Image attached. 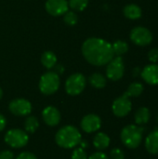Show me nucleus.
Segmentation results:
<instances>
[{
  "mask_svg": "<svg viewBox=\"0 0 158 159\" xmlns=\"http://www.w3.org/2000/svg\"><path fill=\"white\" fill-rule=\"evenodd\" d=\"M82 53L90 64L96 66L105 65L115 57L112 44L97 37L88 38L83 43Z\"/></svg>",
  "mask_w": 158,
  "mask_h": 159,
  "instance_id": "1",
  "label": "nucleus"
},
{
  "mask_svg": "<svg viewBox=\"0 0 158 159\" xmlns=\"http://www.w3.org/2000/svg\"><path fill=\"white\" fill-rule=\"evenodd\" d=\"M132 108V103L129 97L125 94L116 98L112 105V111L114 115L117 117H125L127 116Z\"/></svg>",
  "mask_w": 158,
  "mask_h": 159,
  "instance_id": "9",
  "label": "nucleus"
},
{
  "mask_svg": "<svg viewBox=\"0 0 158 159\" xmlns=\"http://www.w3.org/2000/svg\"><path fill=\"white\" fill-rule=\"evenodd\" d=\"M148 59L151 62L156 63L158 62V48H153L148 53Z\"/></svg>",
  "mask_w": 158,
  "mask_h": 159,
  "instance_id": "28",
  "label": "nucleus"
},
{
  "mask_svg": "<svg viewBox=\"0 0 158 159\" xmlns=\"http://www.w3.org/2000/svg\"><path fill=\"white\" fill-rule=\"evenodd\" d=\"M2 96H3V90H2L1 88H0V100H1V98H2Z\"/></svg>",
  "mask_w": 158,
  "mask_h": 159,
  "instance_id": "34",
  "label": "nucleus"
},
{
  "mask_svg": "<svg viewBox=\"0 0 158 159\" xmlns=\"http://www.w3.org/2000/svg\"><path fill=\"white\" fill-rule=\"evenodd\" d=\"M144 144L149 154L158 155V129H155L148 134Z\"/></svg>",
  "mask_w": 158,
  "mask_h": 159,
  "instance_id": "15",
  "label": "nucleus"
},
{
  "mask_svg": "<svg viewBox=\"0 0 158 159\" xmlns=\"http://www.w3.org/2000/svg\"><path fill=\"white\" fill-rule=\"evenodd\" d=\"M69 7L75 11H83L88 5V0H69Z\"/></svg>",
  "mask_w": 158,
  "mask_h": 159,
  "instance_id": "24",
  "label": "nucleus"
},
{
  "mask_svg": "<svg viewBox=\"0 0 158 159\" xmlns=\"http://www.w3.org/2000/svg\"><path fill=\"white\" fill-rule=\"evenodd\" d=\"M143 128L138 125H128L121 130L120 139L123 144L129 149L138 148L142 141Z\"/></svg>",
  "mask_w": 158,
  "mask_h": 159,
  "instance_id": "3",
  "label": "nucleus"
},
{
  "mask_svg": "<svg viewBox=\"0 0 158 159\" xmlns=\"http://www.w3.org/2000/svg\"><path fill=\"white\" fill-rule=\"evenodd\" d=\"M107 64L108 65L106 68V76L112 81L120 80L123 77L125 72L124 61L121 56H117L116 58H114Z\"/></svg>",
  "mask_w": 158,
  "mask_h": 159,
  "instance_id": "7",
  "label": "nucleus"
},
{
  "mask_svg": "<svg viewBox=\"0 0 158 159\" xmlns=\"http://www.w3.org/2000/svg\"><path fill=\"white\" fill-rule=\"evenodd\" d=\"M16 159H37V157L33 154V153H30V152H23V153H20Z\"/></svg>",
  "mask_w": 158,
  "mask_h": 159,
  "instance_id": "29",
  "label": "nucleus"
},
{
  "mask_svg": "<svg viewBox=\"0 0 158 159\" xmlns=\"http://www.w3.org/2000/svg\"><path fill=\"white\" fill-rule=\"evenodd\" d=\"M111 159H125V154L120 148H114L110 152Z\"/></svg>",
  "mask_w": 158,
  "mask_h": 159,
  "instance_id": "27",
  "label": "nucleus"
},
{
  "mask_svg": "<svg viewBox=\"0 0 158 159\" xmlns=\"http://www.w3.org/2000/svg\"><path fill=\"white\" fill-rule=\"evenodd\" d=\"M93 145L94 147L99 150V151H102L106 148H108V146L110 145L111 140L110 137L104 133V132H98L95 137L93 138Z\"/></svg>",
  "mask_w": 158,
  "mask_h": 159,
  "instance_id": "16",
  "label": "nucleus"
},
{
  "mask_svg": "<svg viewBox=\"0 0 158 159\" xmlns=\"http://www.w3.org/2000/svg\"><path fill=\"white\" fill-rule=\"evenodd\" d=\"M143 86L142 84L139 83V82H134V83H131L127 91L125 92V95L127 97H139L140 95H142V93L143 92Z\"/></svg>",
  "mask_w": 158,
  "mask_h": 159,
  "instance_id": "21",
  "label": "nucleus"
},
{
  "mask_svg": "<svg viewBox=\"0 0 158 159\" xmlns=\"http://www.w3.org/2000/svg\"><path fill=\"white\" fill-rule=\"evenodd\" d=\"M8 109L11 114L17 116H26L32 112V104L26 99H15L8 104Z\"/></svg>",
  "mask_w": 158,
  "mask_h": 159,
  "instance_id": "10",
  "label": "nucleus"
},
{
  "mask_svg": "<svg viewBox=\"0 0 158 159\" xmlns=\"http://www.w3.org/2000/svg\"><path fill=\"white\" fill-rule=\"evenodd\" d=\"M88 81L90 83V85L95 88V89H103L106 86V78L104 75H102V74L99 73H95L92 75L89 76Z\"/></svg>",
  "mask_w": 158,
  "mask_h": 159,
  "instance_id": "20",
  "label": "nucleus"
},
{
  "mask_svg": "<svg viewBox=\"0 0 158 159\" xmlns=\"http://www.w3.org/2000/svg\"><path fill=\"white\" fill-rule=\"evenodd\" d=\"M142 79L149 85H158V65L156 63L145 66L141 73Z\"/></svg>",
  "mask_w": 158,
  "mask_h": 159,
  "instance_id": "14",
  "label": "nucleus"
},
{
  "mask_svg": "<svg viewBox=\"0 0 158 159\" xmlns=\"http://www.w3.org/2000/svg\"><path fill=\"white\" fill-rule=\"evenodd\" d=\"M81 129L86 133H93L98 131L102 127V119L95 114H89L85 116L80 123Z\"/></svg>",
  "mask_w": 158,
  "mask_h": 159,
  "instance_id": "11",
  "label": "nucleus"
},
{
  "mask_svg": "<svg viewBox=\"0 0 158 159\" xmlns=\"http://www.w3.org/2000/svg\"><path fill=\"white\" fill-rule=\"evenodd\" d=\"M41 62L47 69H51L56 65L57 57L52 51H46L41 56Z\"/></svg>",
  "mask_w": 158,
  "mask_h": 159,
  "instance_id": "19",
  "label": "nucleus"
},
{
  "mask_svg": "<svg viewBox=\"0 0 158 159\" xmlns=\"http://www.w3.org/2000/svg\"><path fill=\"white\" fill-rule=\"evenodd\" d=\"M0 159H14L13 152L9 150H4L0 152Z\"/></svg>",
  "mask_w": 158,
  "mask_h": 159,
  "instance_id": "30",
  "label": "nucleus"
},
{
  "mask_svg": "<svg viewBox=\"0 0 158 159\" xmlns=\"http://www.w3.org/2000/svg\"><path fill=\"white\" fill-rule=\"evenodd\" d=\"M5 143L12 148L20 149L27 145L29 142L28 133L20 129H12L7 131L5 135Z\"/></svg>",
  "mask_w": 158,
  "mask_h": 159,
  "instance_id": "5",
  "label": "nucleus"
},
{
  "mask_svg": "<svg viewBox=\"0 0 158 159\" xmlns=\"http://www.w3.org/2000/svg\"><path fill=\"white\" fill-rule=\"evenodd\" d=\"M6 126H7V119L3 115L0 114V132L5 129Z\"/></svg>",
  "mask_w": 158,
  "mask_h": 159,
  "instance_id": "32",
  "label": "nucleus"
},
{
  "mask_svg": "<svg viewBox=\"0 0 158 159\" xmlns=\"http://www.w3.org/2000/svg\"><path fill=\"white\" fill-rule=\"evenodd\" d=\"M64 22L67 24V25H75L77 23V20H78V18L76 16V14L74 12V11H67L65 14H64Z\"/></svg>",
  "mask_w": 158,
  "mask_h": 159,
  "instance_id": "25",
  "label": "nucleus"
},
{
  "mask_svg": "<svg viewBox=\"0 0 158 159\" xmlns=\"http://www.w3.org/2000/svg\"><path fill=\"white\" fill-rule=\"evenodd\" d=\"M39 128L38 119L34 116H29L24 122V130L27 133H34Z\"/></svg>",
  "mask_w": 158,
  "mask_h": 159,
  "instance_id": "22",
  "label": "nucleus"
},
{
  "mask_svg": "<svg viewBox=\"0 0 158 159\" xmlns=\"http://www.w3.org/2000/svg\"><path fill=\"white\" fill-rule=\"evenodd\" d=\"M112 47H113V50H114L115 55H117V56L124 55L129 50V45H128V43L125 42V41H122V40L115 41L112 45Z\"/></svg>",
  "mask_w": 158,
  "mask_h": 159,
  "instance_id": "23",
  "label": "nucleus"
},
{
  "mask_svg": "<svg viewBox=\"0 0 158 159\" xmlns=\"http://www.w3.org/2000/svg\"><path fill=\"white\" fill-rule=\"evenodd\" d=\"M157 122H158V116H157Z\"/></svg>",
  "mask_w": 158,
  "mask_h": 159,
  "instance_id": "35",
  "label": "nucleus"
},
{
  "mask_svg": "<svg viewBox=\"0 0 158 159\" xmlns=\"http://www.w3.org/2000/svg\"><path fill=\"white\" fill-rule=\"evenodd\" d=\"M72 159H88V155L83 148H75L72 153Z\"/></svg>",
  "mask_w": 158,
  "mask_h": 159,
  "instance_id": "26",
  "label": "nucleus"
},
{
  "mask_svg": "<svg viewBox=\"0 0 158 159\" xmlns=\"http://www.w3.org/2000/svg\"><path fill=\"white\" fill-rule=\"evenodd\" d=\"M44 122L49 127H56L61 122V113L54 106H47L42 112Z\"/></svg>",
  "mask_w": 158,
  "mask_h": 159,
  "instance_id": "13",
  "label": "nucleus"
},
{
  "mask_svg": "<svg viewBox=\"0 0 158 159\" xmlns=\"http://www.w3.org/2000/svg\"><path fill=\"white\" fill-rule=\"evenodd\" d=\"M130 39L135 45L144 47L151 44V42L153 41V34L147 28L137 26L131 30Z\"/></svg>",
  "mask_w": 158,
  "mask_h": 159,
  "instance_id": "8",
  "label": "nucleus"
},
{
  "mask_svg": "<svg viewBox=\"0 0 158 159\" xmlns=\"http://www.w3.org/2000/svg\"><path fill=\"white\" fill-rule=\"evenodd\" d=\"M81 141L82 136L80 131L75 127L71 125L61 128L55 135L56 143L64 149L74 148L80 143Z\"/></svg>",
  "mask_w": 158,
  "mask_h": 159,
  "instance_id": "2",
  "label": "nucleus"
},
{
  "mask_svg": "<svg viewBox=\"0 0 158 159\" xmlns=\"http://www.w3.org/2000/svg\"><path fill=\"white\" fill-rule=\"evenodd\" d=\"M88 159H109V157L102 152H96L93 153Z\"/></svg>",
  "mask_w": 158,
  "mask_h": 159,
  "instance_id": "31",
  "label": "nucleus"
},
{
  "mask_svg": "<svg viewBox=\"0 0 158 159\" xmlns=\"http://www.w3.org/2000/svg\"><path fill=\"white\" fill-rule=\"evenodd\" d=\"M150 118H151V113L147 107L139 108L134 115V120L136 125L138 126H142L144 124H147Z\"/></svg>",
  "mask_w": 158,
  "mask_h": 159,
  "instance_id": "17",
  "label": "nucleus"
},
{
  "mask_svg": "<svg viewBox=\"0 0 158 159\" xmlns=\"http://www.w3.org/2000/svg\"><path fill=\"white\" fill-rule=\"evenodd\" d=\"M141 73H142L141 68H139V67H135V68L133 69V75H134V76H138L139 75H141Z\"/></svg>",
  "mask_w": 158,
  "mask_h": 159,
  "instance_id": "33",
  "label": "nucleus"
},
{
  "mask_svg": "<svg viewBox=\"0 0 158 159\" xmlns=\"http://www.w3.org/2000/svg\"><path fill=\"white\" fill-rule=\"evenodd\" d=\"M124 15L129 20H138L142 17V9L135 4H129L124 7Z\"/></svg>",
  "mask_w": 158,
  "mask_h": 159,
  "instance_id": "18",
  "label": "nucleus"
},
{
  "mask_svg": "<svg viewBox=\"0 0 158 159\" xmlns=\"http://www.w3.org/2000/svg\"><path fill=\"white\" fill-rule=\"evenodd\" d=\"M60 88V76L55 72L45 73L39 81V89L44 95H51Z\"/></svg>",
  "mask_w": 158,
  "mask_h": 159,
  "instance_id": "4",
  "label": "nucleus"
},
{
  "mask_svg": "<svg viewBox=\"0 0 158 159\" xmlns=\"http://www.w3.org/2000/svg\"><path fill=\"white\" fill-rule=\"evenodd\" d=\"M86 85V77L82 74H73L67 78L65 82V90L67 94L71 96H76L79 95L85 89Z\"/></svg>",
  "mask_w": 158,
  "mask_h": 159,
  "instance_id": "6",
  "label": "nucleus"
},
{
  "mask_svg": "<svg viewBox=\"0 0 158 159\" xmlns=\"http://www.w3.org/2000/svg\"><path fill=\"white\" fill-rule=\"evenodd\" d=\"M46 10L52 16L64 15L68 11V2L66 0H47Z\"/></svg>",
  "mask_w": 158,
  "mask_h": 159,
  "instance_id": "12",
  "label": "nucleus"
}]
</instances>
